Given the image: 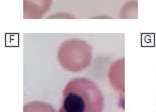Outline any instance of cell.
<instances>
[{"label": "cell", "instance_id": "6da1fadb", "mask_svg": "<svg viewBox=\"0 0 156 112\" xmlns=\"http://www.w3.org/2000/svg\"><path fill=\"white\" fill-rule=\"evenodd\" d=\"M103 98L98 87L88 79L69 82L58 112H101Z\"/></svg>", "mask_w": 156, "mask_h": 112}]
</instances>
